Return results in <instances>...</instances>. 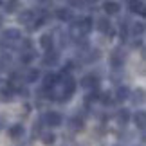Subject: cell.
I'll return each mask as SVG.
<instances>
[{
	"instance_id": "cell-1",
	"label": "cell",
	"mask_w": 146,
	"mask_h": 146,
	"mask_svg": "<svg viewBox=\"0 0 146 146\" xmlns=\"http://www.w3.org/2000/svg\"><path fill=\"white\" fill-rule=\"evenodd\" d=\"M76 90V81L72 80V78H67V81H65V87H63V99H69L72 94H74Z\"/></svg>"
},
{
	"instance_id": "cell-2",
	"label": "cell",
	"mask_w": 146,
	"mask_h": 146,
	"mask_svg": "<svg viewBox=\"0 0 146 146\" xmlns=\"http://www.w3.org/2000/svg\"><path fill=\"white\" fill-rule=\"evenodd\" d=\"M45 121H47V125H50V126H61V115L56 114V112L47 114L45 115Z\"/></svg>"
},
{
	"instance_id": "cell-3",
	"label": "cell",
	"mask_w": 146,
	"mask_h": 146,
	"mask_svg": "<svg viewBox=\"0 0 146 146\" xmlns=\"http://www.w3.org/2000/svg\"><path fill=\"white\" fill-rule=\"evenodd\" d=\"M103 9L106 11V13H108V15H115V13H119V4H117V2H106L105 5H103Z\"/></svg>"
},
{
	"instance_id": "cell-4",
	"label": "cell",
	"mask_w": 146,
	"mask_h": 146,
	"mask_svg": "<svg viewBox=\"0 0 146 146\" xmlns=\"http://www.w3.org/2000/svg\"><path fill=\"white\" fill-rule=\"evenodd\" d=\"M22 133H24V126L22 125H15V126L9 128V137H13V139L22 137Z\"/></svg>"
},
{
	"instance_id": "cell-5",
	"label": "cell",
	"mask_w": 146,
	"mask_h": 146,
	"mask_svg": "<svg viewBox=\"0 0 146 146\" xmlns=\"http://www.w3.org/2000/svg\"><path fill=\"white\" fill-rule=\"evenodd\" d=\"M133 121H135V125H137V126L143 130V128H144V125H146V114H144L143 110H141V112H137V114H135V117H133Z\"/></svg>"
},
{
	"instance_id": "cell-6",
	"label": "cell",
	"mask_w": 146,
	"mask_h": 146,
	"mask_svg": "<svg viewBox=\"0 0 146 146\" xmlns=\"http://www.w3.org/2000/svg\"><path fill=\"white\" fill-rule=\"evenodd\" d=\"M117 121H119V125H126L128 121H130V114H128V110H119L117 112Z\"/></svg>"
},
{
	"instance_id": "cell-7",
	"label": "cell",
	"mask_w": 146,
	"mask_h": 146,
	"mask_svg": "<svg viewBox=\"0 0 146 146\" xmlns=\"http://www.w3.org/2000/svg\"><path fill=\"white\" fill-rule=\"evenodd\" d=\"M40 45L45 49V50H49L50 47H52V38H50L49 35H43V36L40 38Z\"/></svg>"
},
{
	"instance_id": "cell-8",
	"label": "cell",
	"mask_w": 146,
	"mask_h": 146,
	"mask_svg": "<svg viewBox=\"0 0 146 146\" xmlns=\"http://www.w3.org/2000/svg\"><path fill=\"white\" fill-rule=\"evenodd\" d=\"M98 29H99L101 33H108V31H110V22L106 20V18H99V22H98Z\"/></svg>"
},
{
	"instance_id": "cell-9",
	"label": "cell",
	"mask_w": 146,
	"mask_h": 146,
	"mask_svg": "<svg viewBox=\"0 0 146 146\" xmlns=\"http://www.w3.org/2000/svg\"><path fill=\"white\" fill-rule=\"evenodd\" d=\"M128 94H130V90H128V87H121L119 90H117V101H125L128 99Z\"/></svg>"
},
{
	"instance_id": "cell-10",
	"label": "cell",
	"mask_w": 146,
	"mask_h": 146,
	"mask_svg": "<svg viewBox=\"0 0 146 146\" xmlns=\"http://www.w3.org/2000/svg\"><path fill=\"white\" fill-rule=\"evenodd\" d=\"M56 80H58V76H56V74H47V76H45V81H43L45 88L54 87V85H56Z\"/></svg>"
},
{
	"instance_id": "cell-11",
	"label": "cell",
	"mask_w": 146,
	"mask_h": 146,
	"mask_svg": "<svg viewBox=\"0 0 146 146\" xmlns=\"http://www.w3.org/2000/svg\"><path fill=\"white\" fill-rule=\"evenodd\" d=\"M56 16H58V18L60 20H70V11L69 9H58V11H56Z\"/></svg>"
},
{
	"instance_id": "cell-12",
	"label": "cell",
	"mask_w": 146,
	"mask_h": 146,
	"mask_svg": "<svg viewBox=\"0 0 146 146\" xmlns=\"http://www.w3.org/2000/svg\"><path fill=\"white\" fill-rule=\"evenodd\" d=\"M83 87H96L98 85V80L94 76H87V78H83V83H81Z\"/></svg>"
},
{
	"instance_id": "cell-13",
	"label": "cell",
	"mask_w": 146,
	"mask_h": 146,
	"mask_svg": "<svg viewBox=\"0 0 146 146\" xmlns=\"http://www.w3.org/2000/svg\"><path fill=\"white\" fill-rule=\"evenodd\" d=\"M54 139H56V135L54 133H43V137H42V141H43V144H54Z\"/></svg>"
},
{
	"instance_id": "cell-14",
	"label": "cell",
	"mask_w": 146,
	"mask_h": 146,
	"mask_svg": "<svg viewBox=\"0 0 146 146\" xmlns=\"http://www.w3.org/2000/svg\"><path fill=\"white\" fill-rule=\"evenodd\" d=\"M5 38H9V40H16V38H20V33L16 29H9V31H5Z\"/></svg>"
},
{
	"instance_id": "cell-15",
	"label": "cell",
	"mask_w": 146,
	"mask_h": 146,
	"mask_svg": "<svg viewBox=\"0 0 146 146\" xmlns=\"http://www.w3.org/2000/svg\"><path fill=\"white\" fill-rule=\"evenodd\" d=\"M31 18H33V13H31V11H25V13H22L20 15V22H22V24H27V22H31Z\"/></svg>"
},
{
	"instance_id": "cell-16",
	"label": "cell",
	"mask_w": 146,
	"mask_h": 146,
	"mask_svg": "<svg viewBox=\"0 0 146 146\" xmlns=\"http://www.w3.org/2000/svg\"><path fill=\"white\" fill-rule=\"evenodd\" d=\"M90 29H92V20H90V18H85V20L81 22V31H85V33H88V31H90Z\"/></svg>"
},
{
	"instance_id": "cell-17",
	"label": "cell",
	"mask_w": 146,
	"mask_h": 146,
	"mask_svg": "<svg viewBox=\"0 0 146 146\" xmlns=\"http://www.w3.org/2000/svg\"><path fill=\"white\" fill-rule=\"evenodd\" d=\"M40 78V70H35L33 69L29 74H27V81H35V80H38Z\"/></svg>"
},
{
	"instance_id": "cell-18",
	"label": "cell",
	"mask_w": 146,
	"mask_h": 146,
	"mask_svg": "<svg viewBox=\"0 0 146 146\" xmlns=\"http://www.w3.org/2000/svg\"><path fill=\"white\" fill-rule=\"evenodd\" d=\"M56 63V61H58V52H52V54H47L45 56V63Z\"/></svg>"
},
{
	"instance_id": "cell-19",
	"label": "cell",
	"mask_w": 146,
	"mask_h": 146,
	"mask_svg": "<svg viewBox=\"0 0 146 146\" xmlns=\"http://www.w3.org/2000/svg\"><path fill=\"white\" fill-rule=\"evenodd\" d=\"M72 128H74V130H81V128H83V121L78 119V117H76V119H72Z\"/></svg>"
},
{
	"instance_id": "cell-20",
	"label": "cell",
	"mask_w": 146,
	"mask_h": 146,
	"mask_svg": "<svg viewBox=\"0 0 146 146\" xmlns=\"http://www.w3.org/2000/svg\"><path fill=\"white\" fill-rule=\"evenodd\" d=\"M132 11H133V13H141V15H144V5H143V4H137V5L133 4V5H132Z\"/></svg>"
},
{
	"instance_id": "cell-21",
	"label": "cell",
	"mask_w": 146,
	"mask_h": 146,
	"mask_svg": "<svg viewBox=\"0 0 146 146\" xmlns=\"http://www.w3.org/2000/svg\"><path fill=\"white\" fill-rule=\"evenodd\" d=\"M143 31H144L143 24H135V25H133V33H135V35H143Z\"/></svg>"
},
{
	"instance_id": "cell-22",
	"label": "cell",
	"mask_w": 146,
	"mask_h": 146,
	"mask_svg": "<svg viewBox=\"0 0 146 146\" xmlns=\"http://www.w3.org/2000/svg\"><path fill=\"white\" fill-rule=\"evenodd\" d=\"M16 7H18V2H16V0H11L9 5H7V11H15Z\"/></svg>"
},
{
	"instance_id": "cell-23",
	"label": "cell",
	"mask_w": 146,
	"mask_h": 146,
	"mask_svg": "<svg viewBox=\"0 0 146 146\" xmlns=\"http://www.w3.org/2000/svg\"><path fill=\"white\" fill-rule=\"evenodd\" d=\"M87 4H96V0H85Z\"/></svg>"
},
{
	"instance_id": "cell-24",
	"label": "cell",
	"mask_w": 146,
	"mask_h": 146,
	"mask_svg": "<svg viewBox=\"0 0 146 146\" xmlns=\"http://www.w3.org/2000/svg\"><path fill=\"white\" fill-rule=\"evenodd\" d=\"M115 146H121V144H115Z\"/></svg>"
}]
</instances>
